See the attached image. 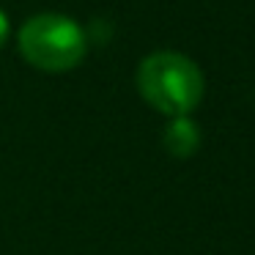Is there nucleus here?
<instances>
[{
	"label": "nucleus",
	"instance_id": "1",
	"mask_svg": "<svg viewBox=\"0 0 255 255\" xmlns=\"http://www.w3.org/2000/svg\"><path fill=\"white\" fill-rule=\"evenodd\" d=\"M203 74L181 52L162 50L137 66V91L154 110L165 116H189L203 99Z\"/></svg>",
	"mask_w": 255,
	"mask_h": 255
},
{
	"label": "nucleus",
	"instance_id": "2",
	"mask_svg": "<svg viewBox=\"0 0 255 255\" xmlns=\"http://www.w3.org/2000/svg\"><path fill=\"white\" fill-rule=\"evenodd\" d=\"M85 50V30L63 14H36L19 28V52L41 72H69L80 66Z\"/></svg>",
	"mask_w": 255,
	"mask_h": 255
},
{
	"label": "nucleus",
	"instance_id": "3",
	"mask_svg": "<svg viewBox=\"0 0 255 255\" xmlns=\"http://www.w3.org/2000/svg\"><path fill=\"white\" fill-rule=\"evenodd\" d=\"M165 148L178 159H187L200 148V129L189 116H176L165 127Z\"/></svg>",
	"mask_w": 255,
	"mask_h": 255
},
{
	"label": "nucleus",
	"instance_id": "4",
	"mask_svg": "<svg viewBox=\"0 0 255 255\" xmlns=\"http://www.w3.org/2000/svg\"><path fill=\"white\" fill-rule=\"evenodd\" d=\"M6 39H8V17L3 14V8H0V47L6 44Z\"/></svg>",
	"mask_w": 255,
	"mask_h": 255
}]
</instances>
